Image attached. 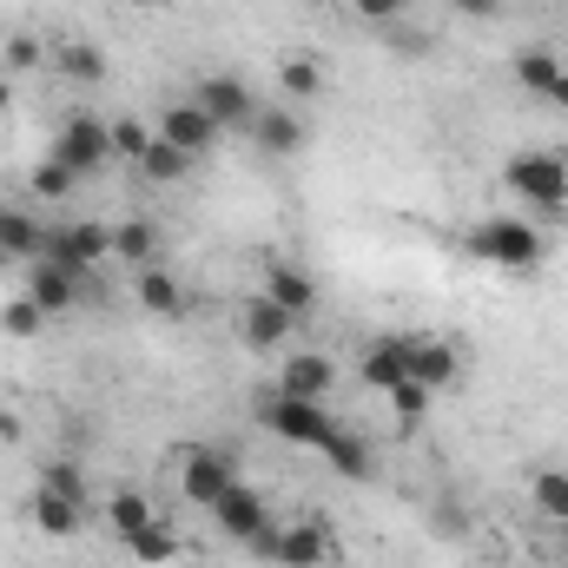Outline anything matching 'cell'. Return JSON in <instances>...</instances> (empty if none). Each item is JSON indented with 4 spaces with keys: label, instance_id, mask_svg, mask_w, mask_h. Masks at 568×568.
<instances>
[{
    "label": "cell",
    "instance_id": "6da1fadb",
    "mask_svg": "<svg viewBox=\"0 0 568 568\" xmlns=\"http://www.w3.org/2000/svg\"><path fill=\"white\" fill-rule=\"evenodd\" d=\"M503 185L516 192V199H529L536 212H562L568 205V159L562 152H516L509 165H503Z\"/></svg>",
    "mask_w": 568,
    "mask_h": 568
},
{
    "label": "cell",
    "instance_id": "7a4b0ae2",
    "mask_svg": "<svg viewBox=\"0 0 568 568\" xmlns=\"http://www.w3.org/2000/svg\"><path fill=\"white\" fill-rule=\"evenodd\" d=\"M469 252L489 258V265H503V272H529L542 258V232L529 219H483L469 232Z\"/></svg>",
    "mask_w": 568,
    "mask_h": 568
},
{
    "label": "cell",
    "instance_id": "3957f363",
    "mask_svg": "<svg viewBox=\"0 0 568 568\" xmlns=\"http://www.w3.org/2000/svg\"><path fill=\"white\" fill-rule=\"evenodd\" d=\"M106 252H113V225H100V219H73V225H53V232H47V252H40V258L73 265V272H93Z\"/></svg>",
    "mask_w": 568,
    "mask_h": 568
},
{
    "label": "cell",
    "instance_id": "277c9868",
    "mask_svg": "<svg viewBox=\"0 0 568 568\" xmlns=\"http://www.w3.org/2000/svg\"><path fill=\"white\" fill-rule=\"evenodd\" d=\"M53 159H60V165H73L80 179H87V172H100V165L113 159V126H106V120H93V113H73V120L60 126Z\"/></svg>",
    "mask_w": 568,
    "mask_h": 568
},
{
    "label": "cell",
    "instance_id": "5b68a950",
    "mask_svg": "<svg viewBox=\"0 0 568 568\" xmlns=\"http://www.w3.org/2000/svg\"><path fill=\"white\" fill-rule=\"evenodd\" d=\"M265 424L278 429L284 443H311V449H324V436L337 429L324 404H311V397H284V390L265 397Z\"/></svg>",
    "mask_w": 568,
    "mask_h": 568
},
{
    "label": "cell",
    "instance_id": "8992f818",
    "mask_svg": "<svg viewBox=\"0 0 568 568\" xmlns=\"http://www.w3.org/2000/svg\"><path fill=\"white\" fill-rule=\"evenodd\" d=\"M232 483H239V463H232L225 449H192V456H185V469H179V496H185V503H199V509H212Z\"/></svg>",
    "mask_w": 568,
    "mask_h": 568
},
{
    "label": "cell",
    "instance_id": "52a82bcc",
    "mask_svg": "<svg viewBox=\"0 0 568 568\" xmlns=\"http://www.w3.org/2000/svg\"><path fill=\"white\" fill-rule=\"evenodd\" d=\"M258 556H265V562H284V568H324V556H331V536H324L317 523L265 529V536H258Z\"/></svg>",
    "mask_w": 568,
    "mask_h": 568
},
{
    "label": "cell",
    "instance_id": "ba28073f",
    "mask_svg": "<svg viewBox=\"0 0 568 568\" xmlns=\"http://www.w3.org/2000/svg\"><path fill=\"white\" fill-rule=\"evenodd\" d=\"M199 106L212 113V126H219V133H225V126L252 133V120H258V106H252V93H245V80H239V73H212V80H199Z\"/></svg>",
    "mask_w": 568,
    "mask_h": 568
},
{
    "label": "cell",
    "instance_id": "9c48e42d",
    "mask_svg": "<svg viewBox=\"0 0 568 568\" xmlns=\"http://www.w3.org/2000/svg\"><path fill=\"white\" fill-rule=\"evenodd\" d=\"M212 523H219L232 542H258V536L272 529V516H265V496H258V489H245V483H232V489L212 503Z\"/></svg>",
    "mask_w": 568,
    "mask_h": 568
},
{
    "label": "cell",
    "instance_id": "30bf717a",
    "mask_svg": "<svg viewBox=\"0 0 568 568\" xmlns=\"http://www.w3.org/2000/svg\"><path fill=\"white\" fill-rule=\"evenodd\" d=\"M80 284H93V272H73V265H53V258H33V278H27V297L47 311V317H60V311H73V297H80Z\"/></svg>",
    "mask_w": 568,
    "mask_h": 568
},
{
    "label": "cell",
    "instance_id": "8fae6325",
    "mask_svg": "<svg viewBox=\"0 0 568 568\" xmlns=\"http://www.w3.org/2000/svg\"><path fill=\"white\" fill-rule=\"evenodd\" d=\"M165 145H179V152H205V145L219 140V126H212V113L199 106V100H179V106H165V120L152 126Z\"/></svg>",
    "mask_w": 568,
    "mask_h": 568
},
{
    "label": "cell",
    "instance_id": "7c38bea8",
    "mask_svg": "<svg viewBox=\"0 0 568 568\" xmlns=\"http://www.w3.org/2000/svg\"><path fill=\"white\" fill-rule=\"evenodd\" d=\"M456 344L449 337H424V331H410V377L424 384V390H449L456 384Z\"/></svg>",
    "mask_w": 568,
    "mask_h": 568
},
{
    "label": "cell",
    "instance_id": "4fadbf2b",
    "mask_svg": "<svg viewBox=\"0 0 568 568\" xmlns=\"http://www.w3.org/2000/svg\"><path fill=\"white\" fill-rule=\"evenodd\" d=\"M404 377H410V331L377 337V344L364 351V384H371V390H397Z\"/></svg>",
    "mask_w": 568,
    "mask_h": 568
},
{
    "label": "cell",
    "instance_id": "5bb4252c",
    "mask_svg": "<svg viewBox=\"0 0 568 568\" xmlns=\"http://www.w3.org/2000/svg\"><path fill=\"white\" fill-rule=\"evenodd\" d=\"M324 463H331L344 483H371V476H377V456H371V443H364L357 429H331V436H324Z\"/></svg>",
    "mask_w": 568,
    "mask_h": 568
},
{
    "label": "cell",
    "instance_id": "9a60e30c",
    "mask_svg": "<svg viewBox=\"0 0 568 568\" xmlns=\"http://www.w3.org/2000/svg\"><path fill=\"white\" fill-rule=\"evenodd\" d=\"M331 377H337V371H331V357H317V351H297V357H284L278 390H284V397H311V404H317V397L331 390Z\"/></svg>",
    "mask_w": 568,
    "mask_h": 568
},
{
    "label": "cell",
    "instance_id": "2e32d148",
    "mask_svg": "<svg viewBox=\"0 0 568 568\" xmlns=\"http://www.w3.org/2000/svg\"><path fill=\"white\" fill-rule=\"evenodd\" d=\"M291 324H297V317H291L284 304H272V297H252V304H245V344H252V351H278L284 337H291Z\"/></svg>",
    "mask_w": 568,
    "mask_h": 568
},
{
    "label": "cell",
    "instance_id": "e0dca14e",
    "mask_svg": "<svg viewBox=\"0 0 568 568\" xmlns=\"http://www.w3.org/2000/svg\"><path fill=\"white\" fill-rule=\"evenodd\" d=\"M40 252H47V232L27 212L0 205V258H40Z\"/></svg>",
    "mask_w": 568,
    "mask_h": 568
},
{
    "label": "cell",
    "instance_id": "ac0fdd59",
    "mask_svg": "<svg viewBox=\"0 0 568 568\" xmlns=\"http://www.w3.org/2000/svg\"><path fill=\"white\" fill-rule=\"evenodd\" d=\"M265 297H272V304H284L291 317H304V311L317 304V284L304 278L297 265H272V272H265Z\"/></svg>",
    "mask_w": 568,
    "mask_h": 568
},
{
    "label": "cell",
    "instance_id": "d6986e66",
    "mask_svg": "<svg viewBox=\"0 0 568 568\" xmlns=\"http://www.w3.org/2000/svg\"><path fill=\"white\" fill-rule=\"evenodd\" d=\"M33 523H40L47 536H73V529H80V503L40 483V489H33Z\"/></svg>",
    "mask_w": 568,
    "mask_h": 568
},
{
    "label": "cell",
    "instance_id": "ffe728a7",
    "mask_svg": "<svg viewBox=\"0 0 568 568\" xmlns=\"http://www.w3.org/2000/svg\"><path fill=\"white\" fill-rule=\"evenodd\" d=\"M562 80V60L549 53V47H529V53H516V87L523 93H542L549 100V87Z\"/></svg>",
    "mask_w": 568,
    "mask_h": 568
},
{
    "label": "cell",
    "instance_id": "44dd1931",
    "mask_svg": "<svg viewBox=\"0 0 568 568\" xmlns=\"http://www.w3.org/2000/svg\"><path fill=\"white\" fill-rule=\"evenodd\" d=\"M252 140L265 145V152H297V145H304V126H297L284 106H272V113H258V120H252Z\"/></svg>",
    "mask_w": 568,
    "mask_h": 568
},
{
    "label": "cell",
    "instance_id": "7402d4cb",
    "mask_svg": "<svg viewBox=\"0 0 568 568\" xmlns=\"http://www.w3.org/2000/svg\"><path fill=\"white\" fill-rule=\"evenodd\" d=\"M140 304L152 311V317H179L185 311V291H179V278H165V272H140Z\"/></svg>",
    "mask_w": 568,
    "mask_h": 568
},
{
    "label": "cell",
    "instance_id": "603a6c76",
    "mask_svg": "<svg viewBox=\"0 0 568 568\" xmlns=\"http://www.w3.org/2000/svg\"><path fill=\"white\" fill-rule=\"evenodd\" d=\"M60 73L93 87V80H106V53H100L93 40H67V47H60Z\"/></svg>",
    "mask_w": 568,
    "mask_h": 568
},
{
    "label": "cell",
    "instance_id": "cb8c5ba5",
    "mask_svg": "<svg viewBox=\"0 0 568 568\" xmlns=\"http://www.w3.org/2000/svg\"><path fill=\"white\" fill-rule=\"evenodd\" d=\"M159 252V232L145 225V219H126V225H113V258H126V265H145Z\"/></svg>",
    "mask_w": 568,
    "mask_h": 568
},
{
    "label": "cell",
    "instance_id": "d4e9b609",
    "mask_svg": "<svg viewBox=\"0 0 568 568\" xmlns=\"http://www.w3.org/2000/svg\"><path fill=\"white\" fill-rule=\"evenodd\" d=\"M185 165H192V152H179V145H165V140H152L145 145V159H140V172L145 179H159V185H179Z\"/></svg>",
    "mask_w": 568,
    "mask_h": 568
},
{
    "label": "cell",
    "instance_id": "484cf974",
    "mask_svg": "<svg viewBox=\"0 0 568 568\" xmlns=\"http://www.w3.org/2000/svg\"><path fill=\"white\" fill-rule=\"evenodd\" d=\"M126 549H133V562H145V568H159V562H172V529H159V523H145V529H133L126 536Z\"/></svg>",
    "mask_w": 568,
    "mask_h": 568
},
{
    "label": "cell",
    "instance_id": "4316f807",
    "mask_svg": "<svg viewBox=\"0 0 568 568\" xmlns=\"http://www.w3.org/2000/svg\"><path fill=\"white\" fill-rule=\"evenodd\" d=\"M529 496H536V509H542L549 523H568V469H542Z\"/></svg>",
    "mask_w": 568,
    "mask_h": 568
},
{
    "label": "cell",
    "instance_id": "83f0119b",
    "mask_svg": "<svg viewBox=\"0 0 568 568\" xmlns=\"http://www.w3.org/2000/svg\"><path fill=\"white\" fill-rule=\"evenodd\" d=\"M278 80H284V93H291V100H317V93H324V73H317V60H304V53H297V60H284Z\"/></svg>",
    "mask_w": 568,
    "mask_h": 568
},
{
    "label": "cell",
    "instance_id": "f1b7e54d",
    "mask_svg": "<svg viewBox=\"0 0 568 568\" xmlns=\"http://www.w3.org/2000/svg\"><path fill=\"white\" fill-rule=\"evenodd\" d=\"M106 516H113V529H120V536H133V529L152 523V503H145L140 489H120V496L106 503Z\"/></svg>",
    "mask_w": 568,
    "mask_h": 568
},
{
    "label": "cell",
    "instance_id": "f546056e",
    "mask_svg": "<svg viewBox=\"0 0 568 568\" xmlns=\"http://www.w3.org/2000/svg\"><path fill=\"white\" fill-rule=\"evenodd\" d=\"M73 185H80L73 165H60V159H40V165H33V192H40V199H67Z\"/></svg>",
    "mask_w": 568,
    "mask_h": 568
},
{
    "label": "cell",
    "instance_id": "4dcf8cb0",
    "mask_svg": "<svg viewBox=\"0 0 568 568\" xmlns=\"http://www.w3.org/2000/svg\"><path fill=\"white\" fill-rule=\"evenodd\" d=\"M40 324H47V311H40V304H33L27 291H20V297H13V304L0 311V331H7V337H33Z\"/></svg>",
    "mask_w": 568,
    "mask_h": 568
},
{
    "label": "cell",
    "instance_id": "1f68e13d",
    "mask_svg": "<svg viewBox=\"0 0 568 568\" xmlns=\"http://www.w3.org/2000/svg\"><path fill=\"white\" fill-rule=\"evenodd\" d=\"M152 140H159V133L140 126V120H120V126H113V152H120V159H133V165L145 159V145H152Z\"/></svg>",
    "mask_w": 568,
    "mask_h": 568
},
{
    "label": "cell",
    "instance_id": "d6a6232c",
    "mask_svg": "<svg viewBox=\"0 0 568 568\" xmlns=\"http://www.w3.org/2000/svg\"><path fill=\"white\" fill-rule=\"evenodd\" d=\"M384 40H390V53H404V60H424V53H429V33L404 27V20H390V27H384Z\"/></svg>",
    "mask_w": 568,
    "mask_h": 568
},
{
    "label": "cell",
    "instance_id": "836d02e7",
    "mask_svg": "<svg viewBox=\"0 0 568 568\" xmlns=\"http://www.w3.org/2000/svg\"><path fill=\"white\" fill-rule=\"evenodd\" d=\"M390 404H397V417H404V424H417V417L429 410V390L417 384V377H404V384L390 390Z\"/></svg>",
    "mask_w": 568,
    "mask_h": 568
},
{
    "label": "cell",
    "instance_id": "e575fe53",
    "mask_svg": "<svg viewBox=\"0 0 568 568\" xmlns=\"http://www.w3.org/2000/svg\"><path fill=\"white\" fill-rule=\"evenodd\" d=\"M40 483H47V489H60V496H73V503H87V476H80L73 463H53Z\"/></svg>",
    "mask_w": 568,
    "mask_h": 568
},
{
    "label": "cell",
    "instance_id": "d590c367",
    "mask_svg": "<svg viewBox=\"0 0 568 568\" xmlns=\"http://www.w3.org/2000/svg\"><path fill=\"white\" fill-rule=\"evenodd\" d=\"M0 53H7V67H13V73H27V67H40V40H27V33H13V40H7Z\"/></svg>",
    "mask_w": 568,
    "mask_h": 568
},
{
    "label": "cell",
    "instance_id": "8d00e7d4",
    "mask_svg": "<svg viewBox=\"0 0 568 568\" xmlns=\"http://www.w3.org/2000/svg\"><path fill=\"white\" fill-rule=\"evenodd\" d=\"M357 13L377 20V27H390V20H404V0H357Z\"/></svg>",
    "mask_w": 568,
    "mask_h": 568
},
{
    "label": "cell",
    "instance_id": "74e56055",
    "mask_svg": "<svg viewBox=\"0 0 568 568\" xmlns=\"http://www.w3.org/2000/svg\"><path fill=\"white\" fill-rule=\"evenodd\" d=\"M436 529H443V536H469V516H463L456 503H436Z\"/></svg>",
    "mask_w": 568,
    "mask_h": 568
},
{
    "label": "cell",
    "instance_id": "f35d334b",
    "mask_svg": "<svg viewBox=\"0 0 568 568\" xmlns=\"http://www.w3.org/2000/svg\"><path fill=\"white\" fill-rule=\"evenodd\" d=\"M449 7H456L463 20H496V7H503V0H449Z\"/></svg>",
    "mask_w": 568,
    "mask_h": 568
},
{
    "label": "cell",
    "instance_id": "ab89813d",
    "mask_svg": "<svg viewBox=\"0 0 568 568\" xmlns=\"http://www.w3.org/2000/svg\"><path fill=\"white\" fill-rule=\"evenodd\" d=\"M549 100H556V106H562V113H568V67H562V80L549 87Z\"/></svg>",
    "mask_w": 568,
    "mask_h": 568
},
{
    "label": "cell",
    "instance_id": "60d3db41",
    "mask_svg": "<svg viewBox=\"0 0 568 568\" xmlns=\"http://www.w3.org/2000/svg\"><path fill=\"white\" fill-rule=\"evenodd\" d=\"M0 436H7V443H13V436H20V424H13V417H7V410H0Z\"/></svg>",
    "mask_w": 568,
    "mask_h": 568
},
{
    "label": "cell",
    "instance_id": "b9f144b4",
    "mask_svg": "<svg viewBox=\"0 0 568 568\" xmlns=\"http://www.w3.org/2000/svg\"><path fill=\"white\" fill-rule=\"evenodd\" d=\"M7 106H13V87H7V73H0V113H7Z\"/></svg>",
    "mask_w": 568,
    "mask_h": 568
},
{
    "label": "cell",
    "instance_id": "7bdbcfd3",
    "mask_svg": "<svg viewBox=\"0 0 568 568\" xmlns=\"http://www.w3.org/2000/svg\"><path fill=\"white\" fill-rule=\"evenodd\" d=\"M562 542H568V523H562Z\"/></svg>",
    "mask_w": 568,
    "mask_h": 568
}]
</instances>
